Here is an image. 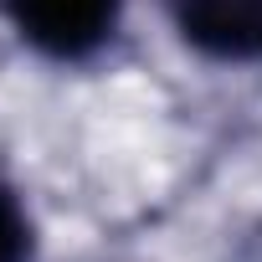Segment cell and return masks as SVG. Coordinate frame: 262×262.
Returning a JSON list of instances; mask_svg holds the SVG:
<instances>
[{
  "label": "cell",
  "mask_w": 262,
  "mask_h": 262,
  "mask_svg": "<svg viewBox=\"0 0 262 262\" xmlns=\"http://www.w3.org/2000/svg\"><path fill=\"white\" fill-rule=\"evenodd\" d=\"M16 36L52 62H88L123 21V0H0Z\"/></svg>",
  "instance_id": "obj_1"
},
{
  "label": "cell",
  "mask_w": 262,
  "mask_h": 262,
  "mask_svg": "<svg viewBox=\"0 0 262 262\" xmlns=\"http://www.w3.org/2000/svg\"><path fill=\"white\" fill-rule=\"evenodd\" d=\"M170 21L211 62H262V0H170Z\"/></svg>",
  "instance_id": "obj_2"
},
{
  "label": "cell",
  "mask_w": 262,
  "mask_h": 262,
  "mask_svg": "<svg viewBox=\"0 0 262 262\" xmlns=\"http://www.w3.org/2000/svg\"><path fill=\"white\" fill-rule=\"evenodd\" d=\"M31 252H36L31 216H26L21 195L0 180V262H31Z\"/></svg>",
  "instance_id": "obj_3"
}]
</instances>
